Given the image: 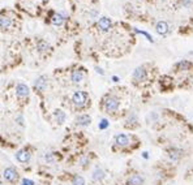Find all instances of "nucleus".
<instances>
[{"instance_id": "obj_5", "label": "nucleus", "mask_w": 193, "mask_h": 185, "mask_svg": "<svg viewBox=\"0 0 193 185\" xmlns=\"http://www.w3.org/2000/svg\"><path fill=\"white\" fill-rule=\"evenodd\" d=\"M111 20L108 17H101V18L98 20V27L101 29L102 31H108L111 29Z\"/></svg>"}, {"instance_id": "obj_29", "label": "nucleus", "mask_w": 193, "mask_h": 185, "mask_svg": "<svg viewBox=\"0 0 193 185\" xmlns=\"http://www.w3.org/2000/svg\"><path fill=\"white\" fill-rule=\"evenodd\" d=\"M112 81H114V82H119V77L118 76H112Z\"/></svg>"}, {"instance_id": "obj_28", "label": "nucleus", "mask_w": 193, "mask_h": 185, "mask_svg": "<svg viewBox=\"0 0 193 185\" xmlns=\"http://www.w3.org/2000/svg\"><path fill=\"white\" fill-rule=\"evenodd\" d=\"M97 14H98V10H95V9H93V10H91V13H90V16H91V17H95Z\"/></svg>"}, {"instance_id": "obj_18", "label": "nucleus", "mask_w": 193, "mask_h": 185, "mask_svg": "<svg viewBox=\"0 0 193 185\" xmlns=\"http://www.w3.org/2000/svg\"><path fill=\"white\" fill-rule=\"evenodd\" d=\"M176 67H178L179 71H188V69L191 68V63L187 61V60H181L176 64Z\"/></svg>"}, {"instance_id": "obj_21", "label": "nucleus", "mask_w": 193, "mask_h": 185, "mask_svg": "<svg viewBox=\"0 0 193 185\" xmlns=\"http://www.w3.org/2000/svg\"><path fill=\"white\" fill-rule=\"evenodd\" d=\"M73 185H85V179L80 175H76L73 177V181H72Z\"/></svg>"}, {"instance_id": "obj_4", "label": "nucleus", "mask_w": 193, "mask_h": 185, "mask_svg": "<svg viewBox=\"0 0 193 185\" xmlns=\"http://www.w3.org/2000/svg\"><path fill=\"white\" fill-rule=\"evenodd\" d=\"M146 77H148V73H146V69L145 67H137L134 69L133 72V78L138 81V82H141V81H145Z\"/></svg>"}, {"instance_id": "obj_20", "label": "nucleus", "mask_w": 193, "mask_h": 185, "mask_svg": "<svg viewBox=\"0 0 193 185\" xmlns=\"http://www.w3.org/2000/svg\"><path fill=\"white\" fill-rule=\"evenodd\" d=\"M133 30H134V33H137V34H141V35H144L146 39H148L149 40V42H151V43H153L154 42V39H153V37H151L150 35V34H148V33H146V31H142V30H138V29H136V27H134L133 29Z\"/></svg>"}, {"instance_id": "obj_25", "label": "nucleus", "mask_w": 193, "mask_h": 185, "mask_svg": "<svg viewBox=\"0 0 193 185\" xmlns=\"http://www.w3.org/2000/svg\"><path fill=\"white\" fill-rule=\"evenodd\" d=\"M21 185H34V181L30 180V179H22Z\"/></svg>"}, {"instance_id": "obj_14", "label": "nucleus", "mask_w": 193, "mask_h": 185, "mask_svg": "<svg viewBox=\"0 0 193 185\" xmlns=\"http://www.w3.org/2000/svg\"><path fill=\"white\" fill-rule=\"evenodd\" d=\"M115 140H116V143H118L119 146H127L128 143H129V138H128V136H125V134H118Z\"/></svg>"}, {"instance_id": "obj_15", "label": "nucleus", "mask_w": 193, "mask_h": 185, "mask_svg": "<svg viewBox=\"0 0 193 185\" xmlns=\"http://www.w3.org/2000/svg\"><path fill=\"white\" fill-rule=\"evenodd\" d=\"M54 116H55V119H56L57 123H59V124H63L64 121H65L67 115H65V112H64V111H61V109H56V111L54 112Z\"/></svg>"}, {"instance_id": "obj_30", "label": "nucleus", "mask_w": 193, "mask_h": 185, "mask_svg": "<svg viewBox=\"0 0 193 185\" xmlns=\"http://www.w3.org/2000/svg\"><path fill=\"white\" fill-rule=\"evenodd\" d=\"M142 157H144L145 159H148V158H149V154L146 153V151H144V153H142Z\"/></svg>"}, {"instance_id": "obj_19", "label": "nucleus", "mask_w": 193, "mask_h": 185, "mask_svg": "<svg viewBox=\"0 0 193 185\" xmlns=\"http://www.w3.org/2000/svg\"><path fill=\"white\" fill-rule=\"evenodd\" d=\"M103 177H104V172H103L101 168H97V170L94 171V173H93V180H95V181L102 180Z\"/></svg>"}, {"instance_id": "obj_6", "label": "nucleus", "mask_w": 193, "mask_h": 185, "mask_svg": "<svg viewBox=\"0 0 193 185\" xmlns=\"http://www.w3.org/2000/svg\"><path fill=\"white\" fill-rule=\"evenodd\" d=\"M34 88H36L38 91H44V89L47 88V78L46 76H40L36 80V82H34Z\"/></svg>"}, {"instance_id": "obj_17", "label": "nucleus", "mask_w": 193, "mask_h": 185, "mask_svg": "<svg viewBox=\"0 0 193 185\" xmlns=\"http://www.w3.org/2000/svg\"><path fill=\"white\" fill-rule=\"evenodd\" d=\"M37 50L39 52H46L47 50H50V44L46 42V40H39L37 43Z\"/></svg>"}, {"instance_id": "obj_10", "label": "nucleus", "mask_w": 193, "mask_h": 185, "mask_svg": "<svg viewBox=\"0 0 193 185\" xmlns=\"http://www.w3.org/2000/svg\"><path fill=\"white\" fill-rule=\"evenodd\" d=\"M12 26V18L7 16H0V29L2 30H8V29Z\"/></svg>"}, {"instance_id": "obj_26", "label": "nucleus", "mask_w": 193, "mask_h": 185, "mask_svg": "<svg viewBox=\"0 0 193 185\" xmlns=\"http://www.w3.org/2000/svg\"><path fill=\"white\" fill-rule=\"evenodd\" d=\"M46 160H47L48 163H51V162H54V157L51 155V153H47V154H46Z\"/></svg>"}, {"instance_id": "obj_31", "label": "nucleus", "mask_w": 193, "mask_h": 185, "mask_svg": "<svg viewBox=\"0 0 193 185\" xmlns=\"http://www.w3.org/2000/svg\"><path fill=\"white\" fill-rule=\"evenodd\" d=\"M86 162H87V159H86V158H82V159H81V163H82V164H85Z\"/></svg>"}, {"instance_id": "obj_11", "label": "nucleus", "mask_w": 193, "mask_h": 185, "mask_svg": "<svg viewBox=\"0 0 193 185\" xmlns=\"http://www.w3.org/2000/svg\"><path fill=\"white\" fill-rule=\"evenodd\" d=\"M71 80L73 84H80L84 81V72L80 71V69H76V71L72 72V76H71Z\"/></svg>"}, {"instance_id": "obj_1", "label": "nucleus", "mask_w": 193, "mask_h": 185, "mask_svg": "<svg viewBox=\"0 0 193 185\" xmlns=\"http://www.w3.org/2000/svg\"><path fill=\"white\" fill-rule=\"evenodd\" d=\"M119 106H120V102H119V99L116 97H114V95L106 97V99H104V109H106L108 113L118 111Z\"/></svg>"}, {"instance_id": "obj_16", "label": "nucleus", "mask_w": 193, "mask_h": 185, "mask_svg": "<svg viewBox=\"0 0 193 185\" xmlns=\"http://www.w3.org/2000/svg\"><path fill=\"white\" fill-rule=\"evenodd\" d=\"M128 184H129V185H142L144 184V179L140 175H133L129 180H128Z\"/></svg>"}, {"instance_id": "obj_23", "label": "nucleus", "mask_w": 193, "mask_h": 185, "mask_svg": "<svg viewBox=\"0 0 193 185\" xmlns=\"http://www.w3.org/2000/svg\"><path fill=\"white\" fill-rule=\"evenodd\" d=\"M180 154H181L180 150H178V149H172L171 151H170V157L174 158V159H179V158H180Z\"/></svg>"}, {"instance_id": "obj_13", "label": "nucleus", "mask_w": 193, "mask_h": 185, "mask_svg": "<svg viewBox=\"0 0 193 185\" xmlns=\"http://www.w3.org/2000/svg\"><path fill=\"white\" fill-rule=\"evenodd\" d=\"M51 22H52V25H55V26H60L64 22V16L61 13H54L51 17Z\"/></svg>"}, {"instance_id": "obj_9", "label": "nucleus", "mask_w": 193, "mask_h": 185, "mask_svg": "<svg viewBox=\"0 0 193 185\" xmlns=\"http://www.w3.org/2000/svg\"><path fill=\"white\" fill-rule=\"evenodd\" d=\"M16 159L20 162V163H27L30 160V153L26 151V150H20L16 154Z\"/></svg>"}, {"instance_id": "obj_22", "label": "nucleus", "mask_w": 193, "mask_h": 185, "mask_svg": "<svg viewBox=\"0 0 193 185\" xmlns=\"http://www.w3.org/2000/svg\"><path fill=\"white\" fill-rule=\"evenodd\" d=\"M108 126H110L108 120H107V119H102V120H101V123H99V125H98V128L101 129V130H104V129H107Z\"/></svg>"}, {"instance_id": "obj_12", "label": "nucleus", "mask_w": 193, "mask_h": 185, "mask_svg": "<svg viewBox=\"0 0 193 185\" xmlns=\"http://www.w3.org/2000/svg\"><path fill=\"white\" fill-rule=\"evenodd\" d=\"M76 123H77V125H80V126H87L91 123V117L89 115H80V116L76 119Z\"/></svg>"}, {"instance_id": "obj_8", "label": "nucleus", "mask_w": 193, "mask_h": 185, "mask_svg": "<svg viewBox=\"0 0 193 185\" xmlns=\"http://www.w3.org/2000/svg\"><path fill=\"white\" fill-rule=\"evenodd\" d=\"M29 88H27V85H25V84H19L16 86V94H17V97L19 98H25V97H27L29 95Z\"/></svg>"}, {"instance_id": "obj_27", "label": "nucleus", "mask_w": 193, "mask_h": 185, "mask_svg": "<svg viewBox=\"0 0 193 185\" xmlns=\"http://www.w3.org/2000/svg\"><path fill=\"white\" fill-rule=\"evenodd\" d=\"M95 71H97V73H99V74H104L103 69H102V68H99V67H95Z\"/></svg>"}, {"instance_id": "obj_7", "label": "nucleus", "mask_w": 193, "mask_h": 185, "mask_svg": "<svg viewBox=\"0 0 193 185\" xmlns=\"http://www.w3.org/2000/svg\"><path fill=\"white\" fill-rule=\"evenodd\" d=\"M168 29L170 27H168V24L166 21H158L157 25H155V30L159 35H166L168 33Z\"/></svg>"}, {"instance_id": "obj_2", "label": "nucleus", "mask_w": 193, "mask_h": 185, "mask_svg": "<svg viewBox=\"0 0 193 185\" xmlns=\"http://www.w3.org/2000/svg\"><path fill=\"white\" fill-rule=\"evenodd\" d=\"M72 101L76 107H84L87 102V94L85 91H76L72 97Z\"/></svg>"}, {"instance_id": "obj_3", "label": "nucleus", "mask_w": 193, "mask_h": 185, "mask_svg": "<svg viewBox=\"0 0 193 185\" xmlns=\"http://www.w3.org/2000/svg\"><path fill=\"white\" fill-rule=\"evenodd\" d=\"M4 179L7 181H10V183H13L17 180V177H19V173H17V171L13 168V167H7V168L4 170Z\"/></svg>"}, {"instance_id": "obj_24", "label": "nucleus", "mask_w": 193, "mask_h": 185, "mask_svg": "<svg viewBox=\"0 0 193 185\" xmlns=\"http://www.w3.org/2000/svg\"><path fill=\"white\" fill-rule=\"evenodd\" d=\"M181 7L184 8H192L193 7V0H180Z\"/></svg>"}]
</instances>
